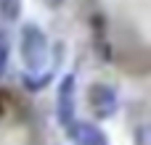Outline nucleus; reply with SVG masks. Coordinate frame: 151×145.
I'll return each mask as SVG.
<instances>
[{
	"label": "nucleus",
	"mask_w": 151,
	"mask_h": 145,
	"mask_svg": "<svg viewBox=\"0 0 151 145\" xmlns=\"http://www.w3.org/2000/svg\"><path fill=\"white\" fill-rule=\"evenodd\" d=\"M21 61L32 74L42 71L48 63V37L35 24H27L21 29Z\"/></svg>",
	"instance_id": "nucleus-1"
},
{
	"label": "nucleus",
	"mask_w": 151,
	"mask_h": 145,
	"mask_svg": "<svg viewBox=\"0 0 151 145\" xmlns=\"http://www.w3.org/2000/svg\"><path fill=\"white\" fill-rule=\"evenodd\" d=\"M88 106L96 119H109L117 111V92L109 85H90L88 90Z\"/></svg>",
	"instance_id": "nucleus-2"
},
{
	"label": "nucleus",
	"mask_w": 151,
	"mask_h": 145,
	"mask_svg": "<svg viewBox=\"0 0 151 145\" xmlns=\"http://www.w3.org/2000/svg\"><path fill=\"white\" fill-rule=\"evenodd\" d=\"M56 116H58V124L64 129H69L77 119H74V77L66 74L61 79V87H58V98H56Z\"/></svg>",
	"instance_id": "nucleus-3"
},
{
	"label": "nucleus",
	"mask_w": 151,
	"mask_h": 145,
	"mask_svg": "<svg viewBox=\"0 0 151 145\" xmlns=\"http://www.w3.org/2000/svg\"><path fill=\"white\" fill-rule=\"evenodd\" d=\"M66 132L74 145H106V135L90 122H74Z\"/></svg>",
	"instance_id": "nucleus-4"
},
{
	"label": "nucleus",
	"mask_w": 151,
	"mask_h": 145,
	"mask_svg": "<svg viewBox=\"0 0 151 145\" xmlns=\"http://www.w3.org/2000/svg\"><path fill=\"white\" fill-rule=\"evenodd\" d=\"M19 11H21V0H0V16L3 18L13 21L19 16Z\"/></svg>",
	"instance_id": "nucleus-5"
},
{
	"label": "nucleus",
	"mask_w": 151,
	"mask_h": 145,
	"mask_svg": "<svg viewBox=\"0 0 151 145\" xmlns=\"http://www.w3.org/2000/svg\"><path fill=\"white\" fill-rule=\"evenodd\" d=\"M5 63H8V48H5V40H0V77L5 71Z\"/></svg>",
	"instance_id": "nucleus-6"
},
{
	"label": "nucleus",
	"mask_w": 151,
	"mask_h": 145,
	"mask_svg": "<svg viewBox=\"0 0 151 145\" xmlns=\"http://www.w3.org/2000/svg\"><path fill=\"white\" fill-rule=\"evenodd\" d=\"M138 145H149V127L138 129Z\"/></svg>",
	"instance_id": "nucleus-7"
},
{
	"label": "nucleus",
	"mask_w": 151,
	"mask_h": 145,
	"mask_svg": "<svg viewBox=\"0 0 151 145\" xmlns=\"http://www.w3.org/2000/svg\"><path fill=\"white\" fill-rule=\"evenodd\" d=\"M45 3H48V5H53V8H56V5H61V3H64V0H45Z\"/></svg>",
	"instance_id": "nucleus-8"
}]
</instances>
